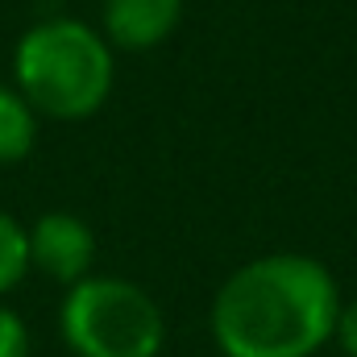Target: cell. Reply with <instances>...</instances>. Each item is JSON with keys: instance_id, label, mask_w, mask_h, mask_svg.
Instances as JSON below:
<instances>
[{"instance_id": "2", "label": "cell", "mask_w": 357, "mask_h": 357, "mask_svg": "<svg viewBox=\"0 0 357 357\" xmlns=\"http://www.w3.org/2000/svg\"><path fill=\"white\" fill-rule=\"evenodd\" d=\"M116 84V59L104 33L79 17L33 21L13 46V88L38 116L88 121Z\"/></svg>"}, {"instance_id": "4", "label": "cell", "mask_w": 357, "mask_h": 357, "mask_svg": "<svg viewBox=\"0 0 357 357\" xmlns=\"http://www.w3.org/2000/svg\"><path fill=\"white\" fill-rule=\"evenodd\" d=\"M29 270L59 287H75L96 266V233L75 212H42L29 229Z\"/></svg>"}, {"instance_id": "5", "label": "cell", "mask_w": 357, "mask_h": 357, "mask_svg": "<svg viewBox=\"0 0 357 357\" xmlns=\"http://www.w3.org/2000/svg\"><path fill=\"white\" fill-rule=\"evenodd\" d=\"M183 21V0H104L100 33L112 50H154L162 46Z\"/></svg>"}, {"instance_id": "8", "label": "cell", "mask_w": 357, "mask_h": 357, "mask_svg": "<svg viewBox=\"0 0 357 357\" xmlns=\"http://www.w3.org/2000/svg\"><path fill=\"white\" fill-rule=\"evenodd\" d=\"M33 341H29V324L0 303V357H29Z\"/></svg>"}, {"instance_id": "3", "label": "cell", "mask_w": 357, "mask_h": 357, "mask_svg": "<svg viewBox=\"0 0 357 357\" xmlns=\"http://www.w3.org/2000/svg\"><path fill=\"white\" fill-rule=\"evenodd\" d=\"M59 337L75 357H158L167 316L146 287L121 274H88L59 303Z\"/></svg>"}, {"instance_id": "7", "label": "cell", "mask_w": 357, "mask_h": 357, "mask_svg": "<svg viewBox=\"0 0 357 357\" xmlns=\"http://www.w3.org/2000/svg\"><path fill=\"white\" fill-rule=\"evenodd\" d=\"M29 274V233L17 216L0 212V295L21 287Z\"/></svg>"}, {"instance_id": "9", "label": "cell", "mask_w": 357, "mask_h": 357, "mask_svg": "<svg viewBox=\"0 0 357 357\" xmlns=\"http://www.w3.org/2000/svg\"><path fill=\"white\" fill-rule=\"evenodd\" d=\"M333 345L345 357H357V299H341L337 328H333Z\"/></svg>"}, {"instance_id": "6", "label": "cell", "mask_w": 357, "mask_h": 357, "mask_svg": "<svg viewBox=\"0 0 357 357\" xmlns=\"http://www.w3.org/2000/svg\"><path fill=\"white\" fill-rule=\"evenodd\" d=\"M38 112L13 84H0V167H17L38 146Z\"/></svg>"}, {"instance_id": "1", "label": "cell", "mask_w": 357, "mask_h": 357, "mask_svg": "<svg viewBox=\"0 0 357 357\" xmlns=\"http://www.w3.org/2000/svg\"><path fill=\"white\" fill-rule=\"evenodd\" d=\"M341 291L312 254H262L212 295L208 328L220 357H316L333 345Z\"/></svg>"}]
</instances>
